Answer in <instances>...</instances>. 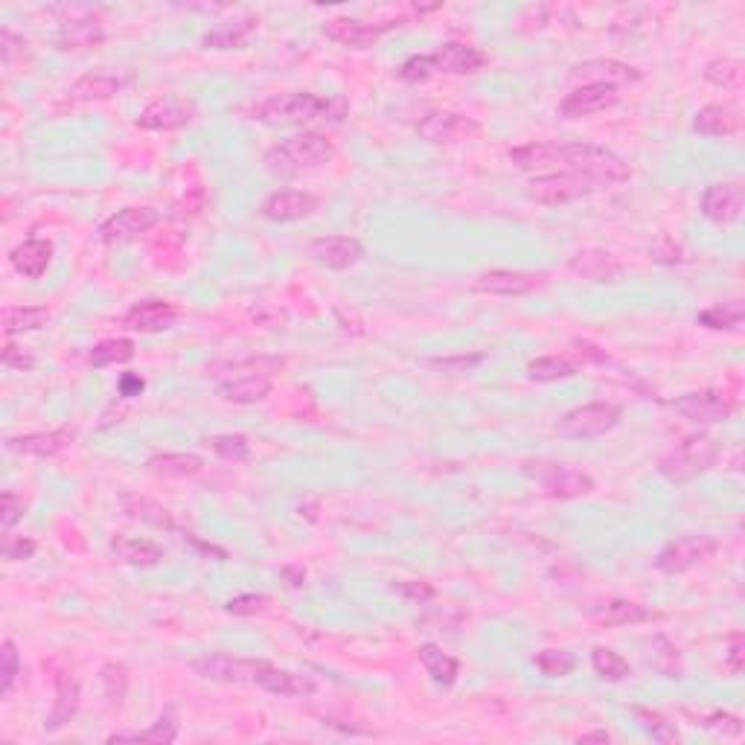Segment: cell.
<instances>
[{
  "label": "cell",
  "instance_id": "cell-1",
  "mask_svg": "<svg viewBox=\"0 0 745 745\" xmlns=\"http://www.w3.org/2000/svg\"><path fill=\"white\" fill-rule=\"evenodd\" d=\"M193 670L207 681H222V684H248L260 687L274 696H312L315 681L312 676L283 670L271 661L262 658H233V655H204L195 658Z\"/></svg>",
  "mask_w": 745,
  "mask_h": 745
},
{
  "label": "cell",
  "instance_id": "cell-2",
  "mask_svg": "<svg viewBox=\"0 0 745 745\" xmlns=\"http://www.w3.org/2000/svg\"><path fill=\"white\" fill-rule=\"evenodd\" d=\"M347 117V102L341 97L324 99L309 91H289L262 99L251 108V120L265 126H303L312 120L341 123Z\"/></svg>",
  "mask_w": 745,
  "mask_h": 745
},
{
  "label": "cell",
  "instance_id": "cell-3",
  "mask_svg": "<svg viewBox=\"0 0 745 745\" xmlns=\"http://www.w3.org/2000/svg\"><path fill=\"white\" fill-rule=\"evenodd\" d=\"M283 367H286L283 358L271 356L236 361L225 379H219L216 390H219L222 399L233 402V405H257V402L271 396V390H274V376H277Z\"/></svg>",
  "mask_w": 745,
  "mask_h": 745
},
{
  "label": "cell",
  "instance_id": "cell-4",
  "mask_svg": "<svg viewBox=\"0 0 745 745\" xmlns=\"http://www.w3.org/2000/svg\"><path fill=\"white\" fill-rule=\"evenodd\" d=\"M556 163L583 175L591 184H623L632 178L629 163L600 143H556Z\"/></svg>",
  "mask_w": 745,
  "mask_h": 745
},
{
  "label": "cell",
  "instance_id": "cell-5",
  "mask_svg": "<svg viewBox=\"0 0 745 745\" xmlns=\"http://www.w3.org/2000/svg\"><path fill=\"white\" fill-rule=\"evenodd\" d=\"M719 452H722L719 440H713L711 434H705V431L690 434L658 460V475L670 484H687V481L711 472L713 463L719 460Z\"/></svg>",
  "mask_w": 745,
  "mask_h": 745
},
{
  "label": "cell",
  "instance_id": "cell-6",
  "mask_svg": "<svg viewBox=\"0 0 745 745\" xmlns=\"http://www.w3.org/2000/svg\"><path fill=\"white\" fill-rule=\"evenodd\" d=\"M335 158V146L326 134H318V131H303V134H294L289 140L271 146L265 152V166L274 172V175H294L300 169H315V166H324Z\"/></svg>",
  "mask_w": 745,
  "mask_h": 745
},
{
  "label": "cell",
  "instance_id": "cell-7",
  "mask_svg": "<svg viewBox=\"0 0 745 745\" xmlns=\"http://www.w3.org/2000/svg\"><path fill=\"white\" fill-rule=\"evenodd\" d=\"M524 475H530L536 484L542 486V492L556 501H574V498H585L594 492V478L574 469L568 463H553V460H536L524 466Z\"/></svg>",
  "mask_w": 745,
  "mask_h": 745
},
{
  "label": "cell",
  "instance_id": "cell-8",
  "mask_svg": "<svg viewBox=\"0 0 745 745\" xmlns=\"http://www.w3.org/2000/svg\"><path fill=\"white\" fill-rule=\"evenodd\" d=\"M719 551V542L708 536V533H684L670 539L661 551L655 553V568L667 577H679L687 574L705 562H711Z\"/></svg>",
  "mask_w": 745,
  "mask_h": 745
},
{
  "label": "cell",
  "instance_id": "cell-9",
  "mask_svg": "<svg viewBox=\"0 0 745 745\" xmlns=\"http://www.w3.org/2000/svg\"><path fill=\"white\" fill-rule=\"evenodd\" d=\"M620 417H623V408L615 402H588L562 414L559 422L553 425V431L565 440H594V437L609 434Z\"/></svg>",
  "mask_w": 745,
  "mask_h": 745
},
{
  "label": "cell",
  "instance_id": "cell-10",
  "mask_svg": "<svg viewBox=\"0 0 745 745\" xmlns=\"http://www.w3.org/2000/svg\"><path fill=\"white\" fill-rule=\"evenodd\" d=\"M594 193V184L585 181L577 172H553V175H536L527 184V198L545 207H562L571 201H580Z\"/></svg>",
  "mask_w": 745,
  "mask_h": 745
},
{
  "label": "cell",
  "instance_id": "cell-11",
  "mask_svg": "<svg viewBox=\"0 0 745 745\" xmlns=\"http://www.w3.org/2000/svg\"><path fill=\"white\" fill-rule=\"evenodd\" d=\"M195 120V102L178 94H166V97L149 102L140 117H137V129L143 131H181L187 129Z\"/></svg>",
  "mask_w": 745,
  "mask_h": 745
},
{
  "label": "cell",
  "instance_id": "cell-12",
  "mask_svg": "<svg viewBox=\"0 0 745 745\" xmlns=\"http://www.w3.org/2000/svg\"><path fill=\"white\" fill-rule=\"evenodd\" d=\"M670 408L679 417H684L687 422H696V425H716V422L731 420V414H734V402L719 390L684 393V396L670 402Z\"/></svg>",
  "mask_w": 745,
  "mask_h": 745
},
{
  "label": "cell",
  "instance_id": "cell-13",
  "mask_svg": "<svg viewBox=\"0 0 745 745\" xmlns=\"http://www.w3.org/2000/svg\"><path fill=\"white\" fill-rule=\"evenodd\" d=\"M402 21H379V24H370V21H358V18H350V15H341V18H329L324 24V35L329 41L341 44V47H350V50H367L373 47L379 38L390 30H396Z\"/></svg>",
  "mask_w": 745,
  "mask_h": 745
},
{
  "label": "cell",
  "instance_id": "cell-14",
  "mask_svg": "<svg viewBox=\"0 0 745 745\" xmlns=\"http://www.w3.org/2000/svg\"><path fill=\"white\" fill-rule=\"evenodd\" d=\"M158 222H161V213L155 207H143V204L123 207L99 225V239L105 245H123V242L137 239L140 233H149Z\"/></svg>",
  "mask_w": 745,
  "mask_h": 745
},
{
  "label": "cell",
  "instance_id": "cell-15",
  "mask_svg": "<svg viewBox=\"0 0 745 745\" xmlns=\"http://www.w3.org/2000/svg\"><path fill=\"white\" fill-rule=\"evenodd\" d=\"M321 207V198L306 190H274L271 195H265V201L260 204L262 219L277 222V225H289V222H300L315 216Z\"/></svg>",
  "mask_w": 745,
  "mask_h": 745
},
{
  "label": "cell",
  "instance_id": "cell-16",
  "mask_svg": "<svg viewBox=\"0 0 745 745\" xmlns=\"http://www.w3.org/2000/svg\"><path fill=\"white\" fill-rule=\"evenodd\" d=\"M617 102H620V91L612 85H580L562 97V102L556 105V114L562 120H583L606 108H615Z\"/></svg>",
  "mask_w": 745,
  "mask_h": 745
},
{
  "label": "cell",
  "instance_id": "cell-17",
  "mask_svg": "<svg viewBox=\"0 0 745 745\" xmlns=\"http://www.w3.org/2000/svg\"><path fill=\"white\" fill-rule=\"evenodd\" d=\"M568 82L574 88L580 85H612V88H626V85H635L641 82V70L626 62H617V59H591V62H583L571 70Z\"/></svg>",
  "mask_w": 745,
  "mask_h": 745
},
{
  "label": "cell",
  "instance_id": "cell-18",
  "mask_svg": "<svg viewBox=\"0 0 745 745\" xmlns=\"http://www.w3.org/2000/svg\"><path fill=\"white\" fill-rule=\"evenodd\" d=\"M181 315H184V309L175 306L172 300L152 297V300L134 303L129 312L123 315V326L131 329V332L152 335V332H166V329H172V326L181 321Z\"/></svg>",
  "mask_w": 745,
  "mask_h": 745
},
{
  "label": "cell",
  "instance_id": "cell-19",
  "mask_svg": "<svg viewBox=\"0 0 745 745\" xmlns=\"http://www.w3.org/2000/svg\"><path fill=\"white\" fill-rule=\"evenodd\" d=\"M417 131L428 143H460V140L478 137L481 126L472 117H463L454 111H431L417 123Z\"/></svg>",
  "mask_w": 745,
  "mask_h": 745
},
{
  "label": "cell",
  "instance_id": "cell-20",
  "mask_svg": "<svg viewBox=\"0 0 745 745\" xmlns=\"http://www.w3.org/2000/svg\"><path fill=\"white\" fill-rule=\"evenodd\" d=\"M745 193L737 181H716L702 195V216L711 225H734L743 216Z\"/></svg>",
  "mask_w": 745,
  "mask_h": 745
},
{
  "label": "cell",
  "instance_id": "cell-21",
  "mask_svg": "<svg viewBox=\"0 0 745 745\" xmlns=\"http://www.w3.org/2000/svg\"><path fill=\"white\" fill-rule=\"evenodd\" d=\"M545 274L533 271H510V268H495L478 277L475 292L495 294V297H524V294L539 292L545 286Z\"/></svg>",
  "mask_w": 745,
  "mask_h": 745
},
{
  "label": "cell",
  "instance_id": "cell-22",
  "mask_svg": "<svg viewBox=\"0 0 745 745\" xmlns=\"http://www.w3.org/2000/svg\"><path fill=\"white\" fill-rule=\"evenodd\" d=\"M309 257L329 271H347L364 260V245L353 236H321L309 245Z\"/></svg>",
  "mask_w": 745,
  "mask_h": 745
},
{
  "label": "cell",
  "instance_id": "cell-23",
  "mask_svg": "<svg viewBox=\"0 0 745 745\" xmlns=\"http://www.w3.org/2000/svg\"><path fill=\"white\" fill-rule=\"evenodd\" d=\"M76 440V428H53V431H38V434H21V437H9L6 449L9 452L27 454V457H56V454L67 452Z\"/></svg>",
  "mask_w": 745,
  "mask_h": 745
},
{
  "label": "cell",
  "instance_id": "cell-24",
  "mask_svg": "<svg viewBox=\"0 0 745 745\" xmlns=\"http://www.w3.org/2000/svg\"><path fill=\"white\" fill-rule=\"evenodd\" d=\"M434 59V70L437 73H449V76H469L478 73L481 67H486V53L466 44V41H446L443 47H437L431 53Z\"/></svg>",
  "mask_w": 745,
  "mask_h": 745
},
{
  "label": "cell",
  "instance_id": "cell-25",
  "mask_svg": "<svg viewBox=\"0 0 745 745\" xmlns=\"http://www.w3.org/2000/svg\"><path fill=\"white\" fill-rule=\"evenodd\" d=\"M105 38H108V33L99 24V18L82 15V18H70V21L62 24L56 44L65 53H91V50H97V47L105 44Z\"/></svg>",
  "mask_w": 745,
  "mask_h": 745
},
{
  "label": "cell",
  "instance_id": "cell-26",
  "mask_svg": "<svg viewBox=\"0 0 745 745\" xmlns=\"http://www.w3.org/2000/svg\"><path fill=\"white\" fill-rule=\"evenodd\" d=\"M53 242L41 239V236H30L27 242H21L18 248H12L9 254V265L15 268V274H21L24 280H41L53 262Z\"/></svg>",
  "mask_w": 745,
  "mask_h": 745
},
{
  "label": "cell",
  "instance_id": "cell-27",
  "mask_svg": "<svg viewBox=\"0 0 745 745\" xmlns=\"http://www.w3.org/2000/svg\"><path fill=\"white\" fill-rule=\"evenodd\" d=\"M257 27H260V18H254V15L230 18V21H222V24H216L213 30L201 35V47L204 50H219V53L242 50L248 44V38L257 33Z\"/></svg>",
  "mask_w": 745,
  "mask_h": 745
},
{
  "label": "cell",
  "instance_id": "cell-28",
  "mask_svg": "<svg viewBox=\"0 0 745 745\" xmlns=\"http://www.w3.org/2000/svg\"><path fill=\"white\" fill-rule=\"evenodd\" d=\"M129 82V76L108 73V70H94V73L79 76V79L67 88V97L73 99V102H102V99L117 97Z\"/></svg>",
  "mask_w": 745,
  "mask_h": 745
},
{
  "label": "cell",
  "instance_id": "cell-29",
  "mask_svg": "<svg viewBox=\"0 0 745 745\" xmlns=\"http://www.w3.org/2000/svg\"><path fill=\"white\" fill-rule=\"evenodd\" d=\"M740 129H743V117L728 102H711V105L699 108L696 120H693V131L702 137H731Z\"/></svg>",
  "mask_w": 745,
  "mask_h": 745
},
{
  "label": "cell",
  "instance_id": "cell-30",
  "mask_svg": "<svg viewBox=\"0 0 745 745\" xmlns=\"http://www.w3.org/2000/svg\"><path fill=\"white\" fill-rule=\"evenodd\" d=\"M79 705H82V687H79V681L73 679L70 673H56V702H53V711H50L47 722H44V731H50V734L62 731L67 722L76 719Z\"/></svg>",
  "mask_w": 745,
  "mask_h": 745
},
{
  "label": "cell",
  "instance_id": "cell-31",
  "mask_svg": "<svg viewBox=\"0 0 745 745\" xmlns=\"http://www.w3.org/2000/svg\"><path fill=\"white\" fill-rule=\"evenodd\" d=\"M149 472L158 475V478H175V481H184V478H195L204 472V457L193 452H161L152 454L146 460Z\"/></svg>",
  "mask_w": 745,
  "mask_h": 745
},
{
  "label": "cell",
  "instance_id": "cell-32",
  "mask_svg": "<svg viewBox=\"0 0 745 745\" xmlns=\"http://www.w3.org/2000/svg\"><path fill=\"white\" fill-rule=\"evenodd\" d=\"M568 268L574 274H580L583 280L606 283V280H615L623 265L612 254H606V251H580L574 260L568 262Z\"/></svg>",
  "mask_w": 745,
  "mask_h": 745
},
{
  "label": "cell",
  "instance_id": "cell-33",
  "mask_svg": "<svg viewBox=\"0 0 745 745\" xmlns=\"http://www.w3.org/2000/svg\"><path fill=\"white\" fill-rule=\"evenodd\" d=\"M111 551L131 568H155L163 562V548L152 539H117L111 542Z\"/></svg>",
  "mask_w": 745,
  "mask_h": 745
},
{
  "label": "cell",
  "instance_id": "cell-34",
  "mask_svg": "<svg viewBox=\"0 0 745 745\" xmlns=\"http://www.w3.org/2000/svg\"><path fill=\"white\" fill-rule=\"evenodd\" d=\"M417 652H420V664L425 667V673L431 676V681L440 684V687H452L457 676H460V661L452 658L449 652H443L437 644H422Z\"/></svg>",
  "mask_w": 745,
  "mask_h": 745
},
{
  "label": "cell",
  "instance_id": "cell-35",
  "mask_svg": "<svg viewBox=\"0 0 745 745\" xmlns=\"http://www.w3.org/2000/svg\"><path fill=\"white\" fill-rule=\"evenodd\" d=\"M50 324V309L47 306H9L3 312V332L6 338L24 335V332H38L41 326Z\"/></svg>",
  "mask_w": 745,
  "mask_h": 745
},
{
  "label": "cell",
  "instance_id": "cell-36",
  "mask_svg": "<svg viewBox=\"0 0 745 745\" xmlns=\"http://www.w3.org/2000/svg\"><path fill=\"white\" fill-rule=\"evenodd\" d=\"M743 318V300H725V303H716L711 309H702L696 315V324L705 326V329H713V332H734L737 326L743 324Z\"/></svg>",
  "mask_w": 745,
  "mask_h": 745
},
{
  "label": "cell",
  "instance_id": "cell-37",
  "mask_svg": "<svg viewBox=\"0 0 745 745\" xmlns=\"http://www.w3.org/2000/svg\"><path fill=\"white\" fill-rule=\"evenodd\" d=\"M533 664H536V670H539L545 679H568V676L580 667V658H577L571 649L548 647L542 649V652H536Z\"/></svg>",
  "mask_w": 745,
  "mask_h": 745
},
{
  "label": "cell",
  "instance_id": "cell-38",
  "mask_svg": "<svg viewBox=\"0 0 745 745\" xmlns=\"http://www.w3.org/2000/svg\"><path fill=\"white\" fill-rule=\"evenodd\" d=\"M178 740V722L172 713L161 716L152 728L134 731V734H111L108 743H152V745H172Z\"/></svg>",
  "mask_w": 745,
  "mask_h": 745
},
{
  "label": "cell",
  "instance_id": "cell-39",
  "mask_svg": "<svg viewBox=\"0 0 745 745\" xmlns=\"http://www.w3.org/2000/svg\"><path fill=\"white\" fill-rule=\"evenodd\" d=\"M652 612L641 603H632V600H609L600 612H597V620L606 623V626H638V623H647L652 620Z\"/></svg>",
  "mask_w": 745,
  "mask_h": 745
},
{
  "label": "cell",
  "instance_id": "cell-40",
  "mask_svg": "<svg viewBox=\"0 0 745 745\" xmlns=\"http://www.w3.org/2000/svg\"><path fill=\"white\" fill-rule=\"evenodd\" d=\"M510 163H516L524 172H539L556 166V143H524L507 152Z\"/></svg>",
  "mask_w": 745,
  "mask_h": 745
},
{
  "label": "cell",
  "instance_id": "cell-41",
  "mask_svg": "<svg viewBox=\"0 0 745 745\" xmlns=\"http://www.w3.org/2000/svg\"><path fill=\"white\" fill-rule=\"evenodd\" d=\"M574 376H577V364H571L568 358L542 356V358H533V361L527 364V379L542 382V385L565 382V379H574Z\"/></svg>",
  "mask_w": 745,
  "mask_h": 745
},
{
  "label": "cell",
  "instance_id": "cell-42",
  "mask_svg": "<svg viewBox=\"0 0 745 745\" xmlns=\"http://www.w3.org/2000/svg\"><path fill=\"white\" fill-rule=\"evenodd\" d=\"M702 76H705V82H711L722 91H740V85H743V62L731 59V56H719V59H711L705 65Z\"/></svg>",
  "mask_w": 745,
  "mask_h": 745
},
{
  "label": "cell",
  "instance_id": "cell-43",
  "mask_svg": "<svg viewBox=\"0 0 745 745\" xmlns=\"http://www.w3.org/2000/svg\"><path fill=\"white\" fill-rule=\"evenodd\" d=\"M591 670L603 681H626L632 676L629 661L609 647H594L591 649Z\"/></svg>",
  "mask_w": 745,
  "mask_h": 745
},
{
  "label": "cell",
  "instance_id": "cell-44",
  "mask_svg": "<svg viewBox=\"0 0 745 745\" xmlns=\"http://www.w3.org/2000/svg\"><path fill=\"white\" fill-rule=\"evenodd\" d=\"M134 358V341L131 338H108V341H99L97 347L88 353V364L91 367H114V364H126Z\"/></svg>",
  "mask_w": 745,
  "mask_h": 745
},
{
  "label": "cell",
  "instance_id": "cell-45",
  "mask_svg": "<svg viewBox=\"0 0 745 745\" xmlns=\"http://www.w3.org/2000/svg\"><path fill=\"white\" fill-rule=\"evenodd\" d=\"M123 510L129 513L131 519L146 521V524H155L161 530H178L175 521L169 516V510L158 507L155 501L149 498H140V495H123Z\"/></svg>",
  "mask_w": 745,
  "mask_h": 745
},
{
  "label": "cell",
  "instance_id": "cell-46",
  "mask_svg": "<svg viewBox=\"0 0 745 745\" xmlns=\"http://www.w3.org/2000/svg\"><path fill=\"white\" fill-rule=\"evenodd\" d=\"M21 652H18V644L12 638H6L0 644V699H9L15 693V684L21 679Z\"/></svg>",
  "mask_w": 745,
  "mask_h": 745
},
{
  "label": "cell",
  "instance_id": "cell-47",
  "mask_svg": "<svg viewBox=\"0 0 745 745\" xmlns=\"http://www.w3.org/2000/svg\"><path fill=\"white\" fill-rule=\"evenodd\" d=\"M99 676H102V687H105L108 702H111L114 708H123V702H126V696H129V670H126V664L111 661V664L102 667Z\"/></svg>",
  "mask_w": 745,
  "mask_h": 745
},
{
  "label": "cell",
  "instance_id": "cell-48",
  "mask_svg": "<svg viewBox=\"0 0 745 745\" xmlns=\"http://www.w3.org/2000/svg\"><path fill=\"white\" fill-rule=\"evenodd\" d=\"M649 664L667 676V679H681V661H679V649L673 647L664 635H658L652 641V655H649Z\"/></svg>",
  "mask_w": 745,
  "mask_h": 745
},
{
  "label": "cell",
  "instance_id": "cell-49",
  "mask_svg": "<svg viewBox=\"0 0 745 745\" xmlns=\"http://www.w3.org/2000/svg\"><path fill=\"white\" fill-rule=\"evenodd\" d=\"M207 446L225 460H248L251 457V443L245 434H216L207 440Z\"/></svg>",
  "mask_w": 745,
  "mask_h": 745
},
{
  "label": "cell",
  "instance_id": "cell-50",
  "mask_svg": "<svg viewBox=\"0 0 745 745\" xmlns=\"http://www.w3.org/2000/svg\"><path fill=\"white\" fill-rule=\"evenodd\" d=\"M696 725H702L705 731L722 734V737H743V719L731 711H711L708 716L696 719Z\"/></svg>",
  "mask_w": 745,
  "mask_h": 745
},
{
  "label": "cell",
  "instance_id": "cell-51",
  "mask_svg": "<svg viewBox=\"0 0 745 745\" xmlns=\"http://www.w3.org/2000/svg\"><path fill=\"white\" fill-rule=\"evenodd\" d=\"M635 716L641 719V728H644L647 734H652V740H658V743H679V731H676V725H673V722H667L661 713L638 708Z\"/></svg>",
  "mask_w": 745,
  "mask_h": 745
},
{
  "label": "cell",
  "instance_id": "cell-52",
  "mask_svg": "<svg viewBox=\"0 0 745 745\" xmlns=\"http://www.w3.org/2000/svg\"><path fill=\"white\" fill-rule=\"evenodd\" d=\"M434 73H437V70H434L431 53H428V56H411V59H405L402 67H399V79H402V82H411V85L428 82Z\"/></svg>",
  "mask_w": 745,
  "mask_h": 745
},
{
  "label": "cell",
  "instance_id": "cell-53",
  "mask_svg": "<svg viewBox=\"0 0 745 745\" xmlns=\"http://www.w3.org/2000/svg\"><path fill=\"white\" fill-rule=\"evenodd\" d=\"M268 603H271V597H265V594H239V597L227 600L225 612L233 617H254L265 612Z\"/></svg>",
  "mask_w": 745,
  "mask_h": 745
},
{
  "label": "cell",
  "instance_id": "cell-54",
  "mask_svg": "<svg viewBox=\"0 0 745 745\" xmlns=\"http://www.w3.org/2000/svg\"><path fill=\"white\" fill-rule=\"evenodd\" d=\"M478 364H484V353H475V356L428 358V367H434L437 373H472Z\"/></svg>",
  "mask_w": 745,
  "mask_h": 745
},
{
  "label": "cell",
  "instance_id": "cell-55",
  "mask_svg": "<svg viewBox=\"0 0 745 745\" xmlns=\"http://www.w3.org/2000/svg\"><path fill=\"white\" fill-rule=\"evenodd\" d=\"M393 594L396 597H402V600H408V603H428V600H434L437 597V588L431 583H425V580H402V583L393 585Z\"/></svg>",
  "mask_w": 745,
  "mask_h": 745
},
{
  "label": "cell",
  "instance_id": "cell-56",
  "mask_svg": "<svg viewBox=\"0 0 745 745\" xmlns=\"http://www.w3.org/2000/svg\"><path fill=\"white\" fill-rule=\"evenodd\" d=\"M649 257H652L655 262H661V265H679V262L684 260V251H681V245L673 239V236L661 233V236L652 242Z\"/></svg>",
  "mask_w": 745,
  "mask_h": 745
},
{
  "label": "cell",
  "instance_id": "cell-57",
  "mask_svg": "<svg viewBox=\"0 0 745 745\" xmlns=\"http://www.w3.org/2000/svg\"><path fill=\"white\" fill-rule=\"evenodd\" d=\"M21 519H24V501L12 489H6L0 495V527H3V533H12V527Z\"/></svg>",
  "mask_w": 745,
  "mask_h": 745
},
{
  "label": "cell",
  "instance_id": "cell-58",
  "mask_svg": "<svg viewBox=\"0 0 745 745\" xmlns=\"http://www.w3.org/2000/svg\"><path fill=\"white\" fill-rule=\"evenodd\" d=\"M35 551H38V542H35V539L6 533V542H3V556H6V562H27V559H33Z\"/></svg>",
  "mask_w": 745,
  "mask_h": 745
},
{
  "label": "cell",
  "instance_id": "cell-59",
  "mask_svg": "<svg viewBox=\"0 0 745 745\" xmlns=\"http://www.w3.org/2000/svg\"><path fill=\"white\" fill-rule=\"evenodd\" d=\"M0 361H3L6 367H12V370H21V373H27V370H33L35 367L33 353H27L24 347H18V344H12V341H6V344H3Z\"/></svg>",
  "mask_w": 745,
  "mask_h": 745
},
{
  "label": "cell",
  "instance_id": "cell-60",
  "mask_svg": "<svg viewBox=\"0 0 745 745\" xmlns=\"http://www.w3.org/2000/svg\"><path fill=\"white\" fill-rule=\"evenodd\" d=\"M725 664L734 676H740L745 670V638L743 632H734L728 638V652H725Z\"/></svg>",
  "mask_w": 745,
  "mask_h": 745
},
{
  "label": "cell",
  "instance_id": "cell-61",
  "mask_svg": "<svg viewBox=\"0 0 745 745\" xmlns=\"http://www.w3.org/2000/svg\"><path fill=\"white\" fill-rule=\"evenodd\" d=\"M117 390H120L123 399H134V396H140V393L146 390V382H143V376H137V373H123L120 382H117Z\"/></svg>",
  "mask_w": 745,
  "mask_h": 745
},
{
  "label": "cell",
  "instance_id": "cell-62",
  "mask_svg": "<svg viewBox=\"0 0 745 745\" xmlns=\"http://www.w3.org/2000/svg\"><path fill=\"white\" fill-rule=\"evenodd\" d=\"M18 35L12 33L9 27H3L0 30V53H3V65H9L12 62V56H15V50H18Z\"/></svg>",
  "mask_w": 745,
  "mask_h": 745
},
{
  "label": "cell",
  "instance_id": "cell-63",
  "mask_svg": "<svg viewBox=\"0 0 745 745\" xmlns=\"http://www.w3.org/2000/svg\"><path fill=\"white\" fill-rule=\"evenodd\" d=\"M577 743H612V734L609 731H588V734H580Z\"/></svg>",
  "mask_w": 745,
  "mask_h": 745
},
{
  "label": "cell",
  "instance_id": "cell-64",
  "mask_svg": "<svg viewBox=\"0 0 745 745\" xmlns=\"http://www.w3.org/2000/svg\"><path fill=\"white\" fill-rule=\"evenodd\" d=\"M283 577L289 580L292 588H300L303 580H306V571H303V568H292V565H289V568H283Z\"/></svg>",
  "mask_w": 745,
  "mask_h": 745
}]
</instances>
